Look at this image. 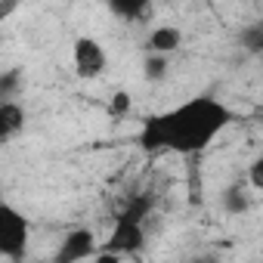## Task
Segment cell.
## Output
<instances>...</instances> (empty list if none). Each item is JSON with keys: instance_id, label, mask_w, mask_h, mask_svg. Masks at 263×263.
Instances as JSON below:
<instances>
[{"instance_id": "obj_4", "label": "cell", "mask_w": 263, "mask_h": 263, "mask_svg": "<svg viewBox=\"0 0 263 263\" xmlns=\"http://www.w3.org/2000/svg\"><path fill=\"white\" fill-rule=\"evenodd\" d=\"M102 251H108V254H118L121 260L127 257V254H137V251H143L146 248V232H143V223L140 220H130V217H118L115 220V229H111V235L99 245Z\"/></svg>"}, {"instance_id": "obj_8", "label": "cell", "mask_w": 263, "mask_h": 263, "mask_svg": "<svg viewBox=\"0 0 263 263\" xmlns=\"http://www.w3.org/2000/svg\"><path fill=\"white\" fill-rule=\"evenodd\" d=\"M223 208H226L229 214H245V211L251 208V198H248V192H245L238 183H232V186L223 192Z\"/></svg>"}, {"instance_id": "obj_1", "label": "cell", "mask_w": 263, "mask_h": 263, "mask_svg": "<svg viewBox=\"0 0 263 263\" xmlns=\"http://www.w3.org/2000/svg\"><path fill=\"white\" fill-rule=\"evenodd\" d=\"M235 111L217 99V96H192L167 111L149 115L140 124L137 134V146L149 155H198L204 152L223 130H229L235 124Z\"/></svg>"}, {"instance_id": "obj_3", "label": "cell", "mask_w": 263, "mask_h": 263, "mask_svg": "<svg viewBox=\"0 0 263 263\" xmlns=\"http://www.w3.org/2000/svg\"><path fill=\"white\" fill-rule=\"evenodd\" d=\"M71 65H74V74H78V78L93 81V78H99V74L105 71L108 53H105V47H102L96 37L81 34V37L74 41V47H71Z\"/></svg>"}, {"instance_id": "obj_6", "label": "cell", "mask_w": 263, "mask_h": 263, "mask_svg": "<svg viewBox=\"0 0 263 263\" xmlns=\"http://www.w3.org/2000/svg\"><path fill=\"white\" fill-rule=\"evenodd\" d=\"M25 121H28V115H25V105L19 99L0 102V143L16 140L22 130H25Z\"/></svg>"}, {"instance_id": "obj_2", "label": "cell", "mask_w": 263, "mask_h": 263, "mask_svg": "<svg viewBox=\"0 0 263 263\" xmlns=\"http://www.w3.org/2000/svg\"><path fill=\"white\" fill-rule=\"evenodd\" d=\"M28 245H31L28 217L7 198H0V257L10 263H22L28 257Z\"/></svg>"}, {"instance_id": "obj_12", "label": "cell", "mask_w": 263, "mask_h": 263, "mask_svg": "<svg viewBox=\"0 0 263 263\" xmlns=\"http://www.w3.org/2000/svg\"><path fill=\"white\" fill-rule=\"evenodd\" d=\"M90 260H93V263H124L118 254H108V251H102V248H99V251H96Z\"/></svg>"}, {"instance_id": "obj_11", "label": "cell", "mask_w": 263, "mask_h": 263, "mask_svg": "<svg viewBox=\"0 0 263 263\" xmlns=\"http://www.w3.org/2000/svg\"><path fill=\"white\" fill-rule=\"evenodd\" d=\"M111 13L115 16H124V19H140V16H146L149 13V7L143 4V0H134V4H111Z\"/></svg>"}, {"instance_id": "obj_10", "label": "cell", "mask_w": 263, "mask_h": 263, "mask_svg": "<svg viewBox=\"0 0 263 263\" xmlns=\"http://www.w3.org/2000/svg\"><path fill=\"white\" fill-rule=\"evenodd\" d=\"M167 68H171V62H167L164 56H152V53H146V62H143L146 81H161V78H167Z\"/></svg>"}, {"instance_id": "obj_14", "label": "cell", "mask_w": 263, "mask_h": 263, "mask_svg": "<svg viewBox=\"0 0 263 263\" xmlns=\"http://www.w3.org/2000/svg\"><path fill=\"white\" fill-rule=\"evenodd\" d=\"M251 180H254V186H260V158H257L254 167H251Z\"/></svg>"}, {"instance_id": "obj_9", "label": "cell", "mask_w": 263, "mask_h": 263, "mask_svg": "<svg viewBox=\"0 0 263 263\" xmlns=\"http://www.w3.org/2000/svg\"><path fill=\"white\" fill-rule=\"evenodd\" d=\"M19 87H22V74L19 71H4L0 74V102H13Z\"/></svg>"}, {"instance_id": "obj_5", "label": "cell", "mask_w": 263, "mask_h": 263, "mask_svg": "<svg viewBox=\"0 0 263 263\" xmlns=\"http://www.w3.org/2000/svg\"><path fill=\"white\" fill-rule=\"evenodd\" d=\"M99 251V241H96V232L90 226H74L65 232V238L59 241L56 254H53V263H84L90 260L93 254Z\"/></svg>"}, {"instance_id": "obj_7", "label": "cell", "mask_w": 263, "mask_h": 263, "mask_svg": "<svg viewBox=\"0 0 263 263\" xmlns=\"http://www.w3.org/2000/svg\"><path fill=\"white\" fill-rule=\"evenodd\" d=\"M146 47H149L152 56H164V59H167L171 53H177V50L183 47V31H180L177 25H155V28L149 31Z\"/></svg>"}, {"instance_id": "obj_15", "label": "cell", "mask_w": 263, "mask_h": 263, "mask_svg": "<svg viewBox=\"0 0 263 263\" xmlns=\"http://www.w3.org/2000/svg\"><path fill=\"white\" fill-rule=\"evenodd\" d=\"M204 263H214V260H204Z\"/></svg>"}, {"instance_id": "obj_13", "label": "cell", "mask_w": 263, "mask_h": 263, "mask_svg": "<svg viewBox=\"0 0 263 263\" xmlns=\"http://www.w3.org/2000/svg\"><path fill=\"white\" fill-rule=\"evenodd\" d=\"M127 105H130V96H127V93H121V96H118V102H111V111H124Z\"/></svg>"}]
</instances>
